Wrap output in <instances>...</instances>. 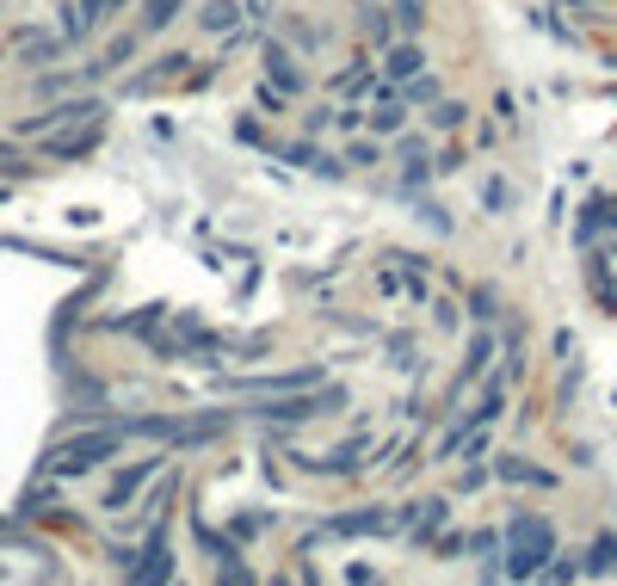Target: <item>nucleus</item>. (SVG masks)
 I'll return each instance as SVG.
<instances>
[{"label":"nucleus","instance_id":"1","mask_svg":"<svg viewBox=\"0 0 617 586\" xmlns=\"http://www.w3.org/2000/svg\"><path fill=\"white\" fill-rule=\"evenodd\" d=\"M543 556H556V531L543 525V519H531V512H525V519H513V549H506V574H513V580H531V574L550 568Z\"/></svg>","mask_w":617,"mask_h":586},{"label":"nucleus","instance_id":"15","mask_svg":"<svg viewBox=\"0 0 617 586\" xmlns=\"http://www.w3.org/2000/svg\"><path fill=\"white\" fill-rule=\"evenodd\" d=\"M112 7H124V0H112Z\"/></svg>","mask_w":617,"mask_h":586},{"label":"nucleus","instance_id":"3","mask_svg":"<svg viewBox=\"0 0 617 586\" xmlns=\"http://www.w3.org/2000/svg\"><path fill=\"white\" fill-rule=\"evenodd\" d=\"M402 519H395V512H352V519H334L321 537H352V531H395Z\"/></svg>","mask_w":617,"mask_h":586},{"label":"nucleus","instance_id":"10","mask_svg":"<svg viewBox=\"0 0 617 586\" xmlns=\"http://www.w3.org/2000/svg\"><path fill=\"white\" fill-rule=\"evenodd\" d=\"M420 62H426L420 50H395V56H389V75H395V81H414V75H420Z\"/></svg>","mask_w":617,"mask_h":586},{"label":"nucleus","instance_id":"12","mask_svg":"<svg viewBox=\"0 0 617 586\" xmlns=\"http://www.w3.org/2000/svg\"><path fill=\"white\" fill-rule=\"evenodd\" d=\"M587 568H593V574H611V568H617V537H599V543H593V562H587Z\"/></svg>","mask_w":617,"mask_h":586},{"label":"nucleus","instance_id":"4","mask_svg":"<svg viewBox=\"0 0 617 586\" xmlns=\"http://www.w3.org/2000/svg\"><path fill=\"white\" fill-rule=\"evenodd\" d=\"M149 475H155V457H149V463H136V469H124L118 482H112V494H105V506H130V494L149 482Z\"/></svg>","mask_w":617,"mask_h":586},{"label":"nucleus","instance_id":"8","mask_svg":"<svg viewBox=\"0 0 617 586\" xmlns=\"http://www.w3.org/2000/svg\"><path fill=\"white\" fill-rule=\"evenodd\" d=\"M439 525H445V500H426V506H414V543H420V537H432Z\"/></svg>","mask_w":617,"mask_h":586},{"label":"nucleus","instance_id":"11","mask_svg":"<svg viewBox=\"0 0 617 586\" xmlns=\"http://www.w3.org/2000/svg\"><path fill=\"white\" fill-rule=\"evenodd\" d=\"M179 7H186V0H149V7H142V25H149V31H161Z\"/></svg>","mask_w":617,"mask_h":586},{"label":"nucleus","instance_id":"9","mask_svg":"<svg viewBox=\"0 0 617 586\" xmlns=\"http://www.w3.org/2000/svg\"><path fill=\"white\" fill-rule=\"evenodd\" d=\"M198 19H204V31H235V19H241V7H229V0H210V7H204Z\"/></svg>","mask_w":617,"mask_h":586},{"label":"nucleus","instance_id":"2","mask_svg":"<svg viewBox=\"0 0 617 586\" xmlns=\"http://www.w3.org/2000/svg\"><path fill=\"white\" fill-rule=\"evenodd\" d=\"M118 438H124L118 426H112V432H87V438H68V445H62V451L50 457V469H56V475H81V469H93V463H99L105 451H118Z\"/></svg>","mask_w":617,"mask_h":586},{"label":"nucleus","instance_id":"14","mask_svg":"<svg viewBox=\"0 0 617 586\" xmlns=\"http://www.w3.org/2000/svg\"><path fill=\"white\" fill-rule=\"evenodd\" d=\"M420 7H426V0H395V19H402V25H420Z\"/></svg>","mask_w":617,"mask_h":586},{"label":"nucleus","instance_id":"7","mask_svg":"<svg viewBox=\"0 0 617 586\" xmlns=\"http://www.w3.org/2000/svg\"><path fill=\"white\" fill-rule=\"evenodd\" d=\"M266 414H272V420H309V414H321V401H315V395H290V401H272Z\"/></svg>","mask_w":617,"mask_h":586},{"label":"nucleus","instance_id":"6","mask_svg":"<svg viewBox=\"0 0 617 586\" xmlns=\"http://www.w3.org/2000/svg\"><path fill=\"white\" fill-rule=\"evenodd\" d=\"M506 482H531V488H550V469H531V463H519V457H500L494 463Z\"/></svg>","mask_w":617,"mask_h":586},{"label":"nucleus","instance_id":"5","mask_svg":"<svg viewBox=\"0 0 617 586\" xmlns=\"http://www.w3.org/2000/svg\"><path fill=\"white\" fill-rule=\"evenodd\" d=\"M130 574H136V580H167V574H173V556H167V543L155 537V543H149V562H130Z\"/></svg>","mask_w":617,"mask_h":586},{"label":"nucleus","instance_id":"13","mask_svg":"<svg viewBox=\"0 0 617 586\" xmlns=\"http://www.w3.org/2000/svg\"><path fill=\"white\" fill-rule=\"evenodd\" d=\"M266 62H272V75H278V87H284V93L297 87V68H290V56H284V50H266Z\"/></svg>","mask_w":617,"mask_h":586}]
</instances>
